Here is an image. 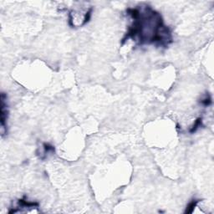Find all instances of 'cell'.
Instances as JSON below:
<instances>
[{
	"label": "cell",
	"mask_w": 214,
	"mask_h": 214,
	"mask_svg": "<svg viewBox=\"0 0 214 214\" xmlns=\"http://www.w3.org/2000/svg\"><path fill=\"white\" fill-rule=\"evenodd\" d=\"M92 11H93V9L90 8V9L86 12L85 18H84V20H83V23H82L83 25H85L87 23H89V21H90V18H91V14H92L91 13H92Z\"/></svg>",
	"instance_id": "cell-6"
},
{
	"label": "cell",
	"mask_w": 214,
	"mask_h": 214,
	"mask_svg": "<svg viewBox=\"0 0 214 214\" xmlns=\"http://www.w3.org/2000/svg\"><path fill=\"white\" fill-rule=\"evenodd\" d=\"M43 148L44 153H49V152H54V146H53L49 143H43Z\"/></svg>",
	"instance_id": "cell-4"
},
{
	"label": "cell",
	"mask_w": 214,
	"mask_h": 214,
	"mask_svg": "<svg viewBox=\"0 0 214 214\" xmlns=\"http://www.w3.org/2000/svg\"><path fill=\"white\" fill-rule=\"evenodd\" d=\"M7 96L4 93L1 94V126H2V131L3 135L7 132V128H6V122L8 120V115H9V111H8V105H7Z\"/></svg>",
	"instance_id": "cell-1"
},
{
	"label": "cell",
	"mask_w": 214,
	"mask_h": 214,
	"mask_svg": "<svg viewBox=\"0 0 214 214\" xmlns=\"http://www.w3.org/2000/svg\"><path fill=\"white\" fill-rule=\"evenodd\" d=\"M200 202V200H197V199H194L192 200L191 202H189V204L187 206V208H186V211H185V213H192L194 210V208L197 207V203Z\"/></svg>",
	"instance_id": "cell-2"
},
{
	"label": "cell",
	"mask_w": 214,
	"mask_h": 214,
	"mask_svg": "<svg viewBox=\"0 0 214 214\" xmlns=\"http://www.w3.org/2000/svg\"><path fill=\"white\" fill-rule=\"evenodd\" d=\"M202 118L199 117V118H197V120H195L194 125L192 126V128L189 130V132H190V133H192V134H193L194 132H196V131H197V129L202 126Z\"/></svg>",
	"instance_id": "cell-3"
},
{
	"label": "cell",
	"mask_w": 214,
	"mask_h": 214,
	"mask_svg": "<svg viewBox=\"0 0 214 214\" xmlns=\"http://www.w3.org/2000/svg\"><path fill=\"white\" fill-rule=\"evenodd\" d=\"M201 104L204 106H209L212 104V98L209 94H207L205 98H203L202 100H201Z\"/></svg>",
	"instance_id": "cell-5"
}]
</instances>
